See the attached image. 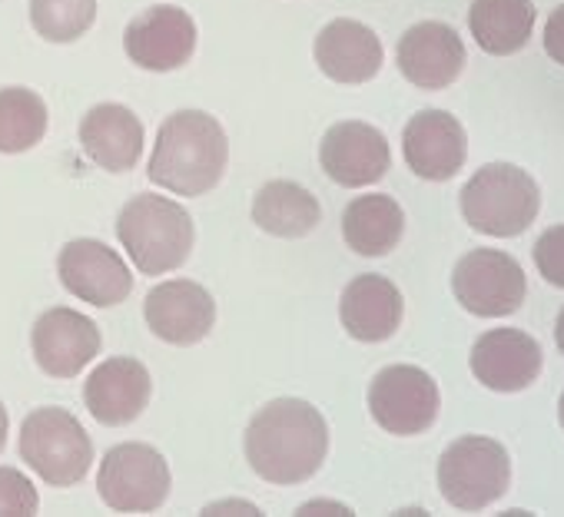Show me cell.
I'll return each mask as SVG.
<instances>
[{"instance_id": "1", "label": "cell", "mask_w": 564, "mask_h": 517, "mask_svg": "<svg viewBox=\"0 0 564 517\" xmlns=\"http://www.w3.org/2000/svg\"><path fill=\"white\" fill-rule=\"evenodd\" d=\"M329 454V425L303 398L262 405L246 428V461L269 484H303Z\"/></svg>"}, {"instance_id": "2", "label": "cell", "mask_w": 564, "mask_h": 517, "mask_svg": "<svg viewBox=\"0 0 564 517\" xmlns=\"http://www.w3.org/2000/svg\"><path fill=\"white\" fill-rule=\"evenodd\" d=\"M226 160L229 140L219 120L203 110H176L156 133L147 176L176 196H203L223 179Z\"/></svg>"}, {"instance_id": "3", "label": "cell", "mask_w": 564, "mask_h": 517, "mask_svg": "<svg viewBox=\"0 0 564 517\" xmlns=\"http://www.w3.org/2000/svg\"><path fill=\"white\" fill-rule=\"evenodd\" d=\"M117 239L133 258L137 273L163 276L180 270L193 252V219L166 196H133L117 216Z\"/></svg>"}, {"instance_id": "4", "label": "cell", "mask_w": 564, "mask_h": 517, "mask_svg": "<svg viewBox=\"0 0 564 517\" xmlns=\"http://www.w3.org/2000/svg\"><path fill=\"white\" fill-rule=\"evenodd\" d=\"M541 209L538 183L511 166V163H488L481 166L462 189V216L475 232L511 239L521 235Z\"/></svg>"}, {"instance_id": "5", "label": "cell", "mask_w": 564, "mask_h": 517, "mask_svg": "<svg viewBox=\"0 0 564 517\" xmlns=\"http://www.w3.org/2000/svg\"><path fill=\"white\" fill-rule=\"evenodd\" d=\"M21 458L54 487H74L87 477L94 441L67 408H37L21 425Z\"/></svg>"}, {"instance_id": "6", "label": "cell", "mask_w": 564, "mask_h": 517, "mask_svg": "<svg viewBox=\"0 0 564 517\" xmlns=\"http://www.w3.org/2000/svg\"><path fill=\"white\" fill-rule=\"evenodd\" d=\"M511 481V461L501 441L485 435H465L438 458L442 497L458 510H485Z\"/></svg>"}, {"instance_id": "7", "label": "cell", "mask_w": 564, "mask_h": 517, "mask_svg": "<svg viewBox=\"0 0 564 517\" xmlns=\"http://www.w3.org/2000/svg\"><path fill=\"white\" fill-rule=\"evenodd\" d=\"M100 501L120 514H150L160 510L170 497V464L166 458L143 441L117 444L104 454L97 471Z\"/></svg>"}, {"instance_id": "8", "label": "cell", "mask_w": 564, "mask_h": 517, "mask_svg": "<svg viewBox=\"0 0 564 517\" xmlns=\"http://www.w3.org/2000/svg\"><path fill=\"white\" fill-rule=\"evenodd\" d=\"M452 293L471 316L501 319L521 309L528 296L524 270L501 249H471L452 273Z\"/></svg>"}, {"instance_id": "9", "label": "cell", "mask_w": 564, "mask_h": 517, "mask_svg": "<svg viewBox=\"0 0 564 517\" xmlns=\"http://www.w3.org/2000/svg\"><path fill=\"white\" fill-rule=\"evenodd\" d=\"M438 385L419 365H389L369 385V411L389 435H422L438 418Z\"/></svg>"}, {"instance_id": "10", "label": "cell", "mask_w": 564, "mask_h": 517, "mask_svg": "<svg viewBox=\"0 0 564 517\" xmlns=\"http://www.w3.org/2000/svg\"><path fill=\"white\" fill-rule=\"evenodd\" d=\"M127 57L150 74H170L189 64L196 51V21L176 4H156L137 14L123 31Z\"/></svg>"}, {"instance_id": "11", "label": "cell", "mask_w": 564, "mask_h": 517, "mask_svg": "<svg viewBox=\"0 0 564 517\" xmlns=\"http://www.w3.org/2000/svg\"><path fill=\"white\" fill-rule=\"evenodd\" d=\"M57 276L64 289L97 309L120 306L133 293V276L120 252L100 239H74L61 249Z\"/></svg>"}, {"instance_id": "12", "label": "cell", "mask_w": 564, "mask_h": 517, "mask_svg": "<svg viewBox=\"0 0 564 517\" xmlns=\"http://www.w3.org/2000/svg\"><path fill=\"white\" fill-rule=\"evenodd\" d=\"M319 163L323 173L346 186V189H362L379 183L389 166H392V150L382 130L362 120H343L326 130L323 146H319Z\"/></svg>"}, {"instance_id": "13", "label": "cell", "mask_w": 564, "mask_h": 517, "mask_svg": "<svg viewBox=\"0 0 564 517\" xmlns=\"http://www.w3.org/2000/svg\"><path fill=\"white\" fill-rule=\"evenodd\" d=\"M143 316L156 339H163L166 345L186 349V345L203 342L209 329L216 326V302L199 283L170 279L147 293Z\"/></svg>"}, {"instance_id": "14", "label": "cell", "mask_w": 564, "mask_h": 517, "mask_svg": "<svg viewBox=\"0 0 564 517\" xmlns=\"http://www.w3.org/2000/svg\"><path fill=\"white\" fill-rule=\"evenodd\" d=\"M31 349L51 378H77L100 355V329L77 309H47L31 332Z\"/></svg>"}, {"instance_id": "15", "label": "cell", "mask_w": 564, "mask_h": 517, "mask_svg": "<svg viewBox=\"0 0 564 517\" xmlns=\"http://www.w3.org/2000/svg\"><path fill=\"white\" fill-rule=\"evenodd\" d=\"M395 61L412 87L445 90L465 70V44L455 28L442 21H422L399 37Z\"/></svg>"}, {"instance_id": "16", "label": "cell", "mask_w": 564, "mask_h": 517, "mask_svg": "<svg viewBox=\"0 0 564 517\" xmlns=\"http://www.w3.org/2000/svg\"><path fill=\"white\" fill-rule=\"evenodd\" d=\"M150 395H153V382L147 365L127 355L100 362L84 382L87 411L107 428H123L137 421L150 405Z\"/></svg>"}, {"instance_id": "17", "label": "cell", "mask_w": 564, "mask_h": 517, "mask_svg": "<svg viewBox=\"0 0 564 517\" xmlns=\"http://www.w3.org/2000/svg\"><path fill=\"white\" fill-rule=\"evenodd\" d=\"M402 153H405L409 169L419 179L445 183L465 166V156H468L465 130L445 110H422L405 123Z\"/></svg>"}, {"instance_id": "18", "label": "cell", "mask_w": 564, "mask_h": 517, "mask_svg": "<svg viewBox=\"0 0 564 517\" xmlns=\"http://www.w3.org/2000/svg\"><path fill=\"white\" fill-rule=\"evenodd\" d=\"M313 57L319 64V70L336 80V84H369L372 77H379L382 64H386V51L382 41L372 28H366L362 21H329L313 44Z\"/></svg>"}, {"instance_id": "19", "label": "cell", "mask_w": 564, "mask_h": 517, "mask_svg": "<svg viewBox=\"0 0 564 517\" xmlns=\"http://www.w3.org/2000/svg\"><path fill=\"white\" fill-rule=\"evenodd\" d=\"M541 345L521 329H491L471 349V372L491 392H521L541 375Z\"/></svg>"}, {"instance_id": "20", "label": "cell", "mask_w": 564, "mask_h": 517, "mask_svg": "<svg viewBox=\"0 0 564 517\" xmlns=\"http://www.w3.org/2000/svg\"><path fill=\"white\" fill-rule=\"evenodd\" d=\"M405 316V302L402 293L392 279L366 273L356 276L339 299V319L343 329L356 339V342H386L395 336V329L402 326Z\"/></svg>"}, {"instance_id": "21", "label": "cell", "mask_w": 564, "mask_h": 517, "mask_svg": "<svg viewBox=\"0 0 564 517\" xmlns=\"http://www.w3.org/2000/svg\"><path fill=\"white\" fill-rule=\"evenodd\" d=\"M80 146L100 169L127 173L143 156V123L123 103H97L80 120Z\"/></svg>"}, {"instance_id": "22", "label": "cell", "mask_w": 564, "mask_h": 517, "mask_svg": "<svg viewBox=\"0 0 564 517\" xmlns=\"http://www.w3.org/2000/svg\"><path fill=\"white\" fill-rule=\"evenodd\" d=\"M319 199L293 179H272L252 199V222L279 239H303L319 226Z\"/></svg>"}, {"instance_id": "23", "label": "cell", "mask_w": 564, "mask_h": 517, "mask_svg": "<svg viewBox=\"0 0 564 517\" xmlns=\"http://www.w3.org/2000/svg\"><path fill=\"white\" fill-rule=\"evenodd\" d=\"M402 232H405V212L386 193L356 196L343 212V235L349 249L366 258L389 255L399 245Z\"/></svg>"}, {"instance_id": "24", "label": "cell", "mask_w": 564, "mask_h": 517, "mask_svg": "<svg viewBox=\"0 0 564 517\" xmlns=\"http://www.w3.org/2000/svg\"><path fill=\"white\" fill-rule=\"evenodd\" d=\"M468 28L485 54L511 57L531 41L534 4L531 0H475L468 11Z\"/></svg>"}, {"instance_id": "25", "label": "cell", "mask_w": 564, "mask_h": 517, "mask_svg": "<svg viewBox=\"0 0 564 517\" xmlns=\"http://www.w3.org/2000/svg\"><path fill=\"white\" fill-rule=\"evenodd\" d=\"M47 103L28 87L0 90V153H28L47 133Z\"/></svg>"}, {"instance_id": "26", "label": "cell", "mask_w": 564, "mask_h": 517, "mask_svg": "<svg viewBox=\"0 0 564 517\" xmlns=\"http://www.w3.org/2000/svg\"><path fill=\"white\" fill-rule=\"evenodd\" d=\"M97 21V0H31V24L51 44L80 41Z\"/></svg>"}, {"instance_id": "27", "label": "cell", "mask_w": 564, "mask_h": 517, "mask_svg": "<svg viewBox=\"0 0 564 517\" xmlns=\"http://www.w3.org/2000/svg\"><path fill=\"white\" fill-rule=\"evenodd\" d=\"M41 497L37 487L31 484V477L18 468H0V514H37Z\"/></svg>"}, {"instance_id": "28", "label": "cell", "mask_w": 564, "mask_h": 517, "mask_svg": "<svg viewBox=\"0 0 564 517\" xmlns=\"http://www.w3.org/2000/svg\"><path fill=\"white\" fill-rule=\"evenodd\" d=\"M534 266L544 276V283L564 289V226H551L534 242Z\"/></svg>"}, {"instance_id": "29", "label": "cell", "mask_w": 564, "mask_h": 517, "mask_svg": "<svg viewBox=\"0 0 564 517\" xmlns=\"http://www.w3.org/2000/svg\"><path fill=\"white\" fill-rule=\"evenodd\" d=\"M544 51L554 64L564 67V4L554 8L547 24H544Z\"/></svg>"}, {"instance_id": "30", "label": "cell", "mask_w": 564, "mask_h": 517, "mask_svg": "<svg viewBox=\"0 0 564 517\" xmlns=\"http://www.w3.org/2000/svg\"><path fill=\"white\" fill-rule=\"evenodd\" d=\"M313 510H336V514H352V507L346 504H333V501H310L300 507V514H313Z\"/></svg>"}, {"instance_id": "31", "label": "cell", "mask_w": 564, "mask_h": 517, "mask_svg": "<svg viewBox=\"0 0 564 517\" xmlns=\"http://www.w3.org/2000/svg\"><path fill=\"white\" fill-rule=\"evenodd\" d=\"M8 428H11V418H8L4 402H0V451H4V444H8Z\"/></svg>"}, {"instance_id": "32", "label": "cell", "mask_w": 564, "mask_h": 517, "mask_svg": "<svg viewBox=\"0 0 564 517\" xmlns=\"http://www.w3.org/2000/svg\"><path fill=\"white\" fill-rule=\"evenodd\" d=\"M223 507H236V510L256 514V507H252V504H239V501H229V504H209V507H206V514H216V510H223Z\"/></svg>"}, {"instance_id": "33", "label": "cell", "mask_w": 564, "mask_h": 517, "mask_svg": "<svg viewBox=\"0 0 564 517\" xmlns=\"http://www.w3.org/2000/svg\"><path fill=\"white\" fill-rule=\"evenodd\" d=\"M554 342H557V349L564 352V309H561V316H557V322H554Z\"/></svg>"}, {"instance_id": "34", "label": "cell", "mask_w": 564, "mask_h": 517, "mask_svg": "<svg viewBox=\"0 0 564 517\" xmlns=\"http://www.w3.org/2000/svg\"><path fill=\"white\" fill-rule=\"evenodd\" d=\"M557 418H561V428H564V395H561V402H557Z\"/></svg>"}]
</instances>
